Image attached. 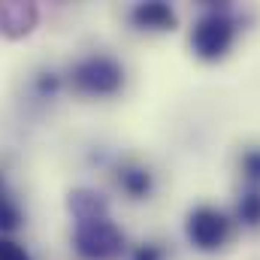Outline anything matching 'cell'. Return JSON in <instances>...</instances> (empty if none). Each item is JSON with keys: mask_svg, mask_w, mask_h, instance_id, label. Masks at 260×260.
<instances>
[{"mask_svg": "<svg viewBox=\"0 0 260 260\" xmlns=\"http://www.w3.org/2000/svg\"><path fill=\"white\" fill-rule=\"evenodd\" d=\"M0 260H30V257H27V251H24L18 242L0 236Z\"/></svg>", "mask_w": 260, "mask_h": 260, "instance_id": "7c38bea8", "label": "cell"}, {"mask_svg": "<svg viewBox=\"0 0 260 260\" xmlns=\"http://www.w3.org/2000/svg\"><path fill=\"white\" fill-rule=\"evenodd\" d=\"M40 91H43V94H46V91H49V94H55V91H58V76L46 73V76L40 79Z\"/></svg>", "mask_w": 260, "mask_h": 260, "instance_id": "5bb4252c", "label": "cell"}, {"mask_svg": "<svg viewBox=\"0 0 260 260\" xmlns=\"http://www.w3.org/2000/svg\"><path fill=\"white\" fill-rule=\"evenodd\" d=\"M18 224H21V209H18V203L9 197L3 179H0V233H12Z\"/></svg>", "mask_w": 260, "mask_h": 260, "instance_id": "9c48e42d", "label": "cell"}, {"mask_svg": "<svg viewBox=\"0 0 260 260\" xmlns=\"http://www.w3.org/2000/svg\"><path fill=\"white\" fill-rule=\"evenodd\" d=\"M73 85L82 94L106 97V94H115L124 85V70L109 55H91V58H85V61H79L73 67Z\"/></svg>", "mask_w": 260, "mask_h": 260, "instance_id": "3957f363", "label": "cell"}, {"mask_svg": "<svg viewBox=\"0 0 260 260\" xmlns=\"http://www.w3.org/2000/svg\"><path fill=\"white\" fill-rule=\"evenodd\" d=\"M242 173L248 182H260V148H251L242 154Z\"/></svg>", "mask_w": 260, "mask_h": 260, "instance_id": "8fae6325", "label": "cell"}, {"mask_svg": "<svg viewBox=\"0 0 260 260\" xmlns=\"http://www.w3.org/2000/svg\"><path fill=\"white\" fill-rule=\"evenodd\" d=\"M185 233L191 239V245H197L200 251H215L227 242L230 236V218L221 212V209H212V206H200L188 215V224H185Z\"/></svg>", "mask_w": 260, "mask_h": 260, "instance_id": "277c9868", "label": "cell"}, {"mask_svg": "<svg viewBox=\"0 0 260 260\" xmlns=\"http://www.w3.org/2000/svg\"><path fill=\"white\" fill-rule=\"evenodd\" d=\"M133 24L142 27V30H173L176 27V12L167 6V3H139L133 12H130Z\"/></svg>", "mask_w": 260, "mask_h": 260, "instance_id": "8992f818", "label": "cell"}, {"mask_svg": "<svg viewBox=\"0 0 260 260\" xmlns=\"http://www.w3.org/2000/svg\"><path fill=\"white\" fill-rule=\"evenodd\" d=\"M67 206H70V212H73L76 221L106 218V215H109V203H106V197L97 194V191H91V188H79V191H73L70 200H67Z\"/></svg>", "mask_w": 260, "mask_h": 260, "instance_id": "52a82bcc", "label": "cell"}, {"mask_svg": "<svg viewBox=\"0 0 260 260\" xmlns=\"http://www.w3.org/2000/svg\"><path fill=\"white\" fill-rule=\"evenodd\" d=\"M73 245L82 260H115L124 251V233L109 221V215L88 218V221H76Z\"/></svg>", "mask_w": 260, "mask_h": 260, "instance_id": "6da1fadb", "label": "cell"}, {"mask_svg": "<svg viewBox=\"0 0 260 260\" xmlns=\"http://www.w3.org/2000/svg\"><path fill=\"white\" fill-rule=\"evenodd\" d=\"M236 40V24L227 12H209L203 15L191 30V49L203 61H221Z\"/></svg>", "mask_w": 260, "mask_h": 260, "instance_id": "7a4b0ae2", "label": "cell"}, {"mask_svg": "<svg viewBox=\"0 0 260 260\" xmlns=\"http://www.w3.org/2000/svg\"><path fill=\"white\" fill-rule=\"evenodd\" d=\"M118 185H121V191L127 197L142 200V197L151 194V173L142 170V167H124L118 173Z\"/></svg>", "mask_w": 260, "mask_h": 260, "instance_id": "ba28073f", "label": "cell"}, {"mask_svg": "<svg viewBox=\"0 0 260 260\" xmlns=\"http://www.w3.org/2000/svg\"><path fill=\"white\" fill-rule=\"evenodd\" d=\"M37 6L34 3H0V34L9 40H18L34 30L37 24Z\"/></svg>", "mask_w": 260, "mask_h": 260, "instance_id": "5b68a950", "label": "cell"}, {"mask_svg": "<svg viewBox=\"0 0 260 260\" xmlns=\"http://www.w3.org/2000/svg\"><path fill=\"white\" fill-rule=\"evenodd\" d=\"M236 212H239V221H242V224L260 227V191H248V194L239 200Z\"/></svg>", "mask_w": 260, "mask_h": 260, "instance_id": "30bf717a", "label": "cell"}, {"mask_svg": "<svg viewBox=\"0 0 260 260\" xmlns=\"http://www.w3.org/2000/svg\"><path fill=\"white\" fill-rule=\"evenodd\" d=\"M133 260H164V251H160L157 245L145 242V245H139V248L133 251Z\"/></svg>", "mask_w": 260, "mask_h": 260, "instance_id": "4fadbf2b", "label": "cell"}]
</instances>
